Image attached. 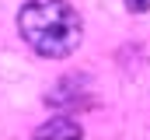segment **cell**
<instances>
[{
    "label": "cell",
    "instance_id": "cell-1",
    "mask_svg": "<svg viewBox=\"0 0 150 140\" xmlns=\"http://www.w3.org/2000/svg\"><path fill=\"white\" fill-rule=\"evenodd\" d=\"M18 32L38 56H70L80 46L84 21L67 0H28L18 11Z\"/></svg>",
    "mask_w": 150,
    "mask_h": 140
},
{
    "label": "cell",
    "instance_id": "cell-2",
    "mask_svg": "<svg viewBox=\"0 0 150 140\" xmlns=\"http://www.w3.org/2000/svg\"><path fill=\"white\" fill-rule=\"evenodd\" d=\"M32 140H84V130L70 116H52L32 133Z\"/></svg>",
    "mask_w": 150,
    "mask_h": 140
},
{
    "label": "cell",
    "instance_id": "cell-3",
    "mask_svg": "<svg viewBox=\"0 0 150 140\" xmlns=\"http://www.w3.org/2000/svg\"><path fill=\"white\" fill-rule=\"evenodd\" d=\"M126 7L140 14V11H150V0H126Z\"/></svg>",
    "mask_w": 150,
    "mask_h": 140
}]
</instances>
